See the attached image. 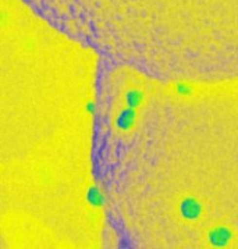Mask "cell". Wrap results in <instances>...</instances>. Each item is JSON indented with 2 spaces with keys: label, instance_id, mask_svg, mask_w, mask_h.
<instances>
[{
  "label": "cell",
  "instance_id": "cell-1",
  "mask_svg": "<svg viewBox=\"0 0 238 249\" xmlns=\"http://www.w3.org/2000/svg\"><path fill=\"white\" fill-rule=\"evenodd\" d=\"M209 244L212 247H216V248H223V247H227L228 244L231 242L233 239V232L231 230L226 227V226H218L215 229H212L209 231L208 234Z\"/></svg>",
  "mask_w": 238,
  "mask_h": 249
},
{
  "label": "cell",
  "instance_id": "cell-2",
  "mask_svg": "<svg viewBox=\"0 0 238 249\" xmlns=\"http://www.w3.org/2000/svg\"><path fill=\"white\" fill-rule=\"evenodd\" d=\"M180 214L184 220L195 221L202 214V205L195 198H185L180 203Z\"/></svg>",
  "mask_w": 238,
  "mask_h": 249
},
{
  "label": "cell",
  "instance_id": "cell-3",
  "mask_svg": "<svg viewBox=\"0 0 238 249\" xmlns=\"http://www.w3.org/2000/svg\"><path fill=\"white\" fill-rule=\"evenodd\" d=\"M135 120H137V110L131 109V107H127V109H124L120 111L119 116L116 117L114 124H116L117 130L126 132V131H129L132 127H134Z\"/></svg>",
  "mask_w": 238,
  "mask_h": 249
},
{
  "label": "cell",
  "instance_id": "cell-4",
  "mask_svg": "<svg viewBox=\"0 0 238 249\" xmlns=\"http://www.w3.org/2000/svg\"><path fill=\"white\" fill-rule=\"evenodd\" d=\"M87 202L92 208H102L105 205V195L98 187H90L87 191Z\"/></svg>",
  "mask_w": 238,
  "mask_h": 249
},
{
  "label": "cell",
  "instance_id": "cell-5",
  "mask_svg": "<svg viewBox=\"0 0 238 249\" xmlns=\"http://www.w3.org/2000/svg\"><path fill=\"white\" fill-rule=\"evenodd\" d=\"M144 102V92L141 89H129L126 93V103L131 109H138Z\"/></svg>",
  "mask_w": 238,
  "mask_h": 249
},
{
  "label": "cell",
  "instance_id": "cell-6",
  "mask_svg": "<svg viewBox=\"0 0 238 249\" xmlns=\"http://www.w3.org/2000/svg\"><path fill=\"white\" fill-rule=\"evenodd\" d=\"M176 93L179 95V96H189L191 93H192V88L189 87L188 84H184V82H180L176 85Z\"/></svg>",
  "mask_w": 238,
  "mask_h": 249
},
{
  "label": "cell",
  "instance_id": "cell-7",
  "mask_svg": "<svg viewBox=\"0 0 238 249\" xmlns=\"http://www.w3.org/2000/svg\"><path fill=\"white\" fill-rule=\"evenodd\" d=\"M85 110H87V113L93 114V113H95V103H93V102H88V103L85 105Z\"/></svg>",
  "mask_w": 238,
  "mask_h": 249
}]
</instances>
